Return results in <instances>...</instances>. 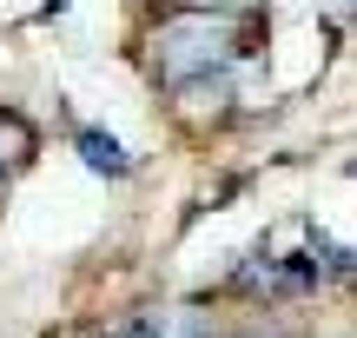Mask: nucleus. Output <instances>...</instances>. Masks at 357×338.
<instances>
[{
	"mask_svg": "<svg viewBox=\"0 0 357 338\" xmlns=\"http://www.w3.org/2000/svg\"><path fill=\"white\" fill-rule=\"evenodd\" d=\"M245 34H252V13H231V7H218V13L178 7V13L159 20V34H153V73L166 80V87H178V93H185V87H205V80L218 87V73L245 53Z\"/></svg>",
	"mask_w": 357,
	"mask_h": 338,
	"instance_id": "1",
	"label": "nucleus"
},
{
	"mask_svg": "<svg viewBox=\"0 0 357 338\" xmlns=\"http://www.w3.org/2000/svg\"><path fill=\"white\" fill-rule=\"evenodd\" d=\"M47 7H53V13H60V7H66V0H47Z\"/></svg>",
	"mask_w": 357,
	"mask_h": 338,
	"instance_id": "5",
	"label": "nucleus"
},
{
	"mask_svg": "<svg viewBox=\"0 0 357 338\" xmlns=\"http://www.w3.org/2000/svg\"><path fill=\"white\" fill-rule=\"evenodd\" d=\"M113 338H166V332H159V325H153V318H132V325H119Z\"/></svg>",
	"mask_w": 357,
	"mask_h": 338,
	"instance_id": "3",
	"label": "nucleus"
},
{
	"mask_svg": "<svg viewBox=\"0 0 357 338\" xmlns=\"http://www.w3.org/2000/svg\"><path fill=\"white\" fill-rule=\"evenodd\" d=\"M0 133H20V119H13V113H0ZM13 166V153H0V172H7Z\"/></svg>",
	"mask_w": 357,
	"mask_h": 338,
	"instance_id": "4",
	"label": "nucleus"
},
{
	"mask_svg": "<svg viewBox=\"0 0 357 338\" xmlns=\"http://www.w3.org/2000/svg\"><path fill=\"white\" fill-rule=\"evenodd\" d=\"M79 159H86L93 172H126V146L113 140V133H93V126H79Z\"/></svg>",
	"mask_w": 357,
	"mask_h": 338,
	"instance_id": "2",
	"label": "nucleus"
}]
</instances>
